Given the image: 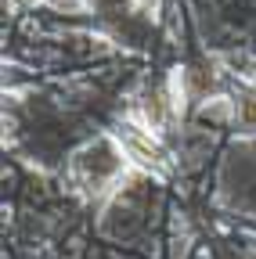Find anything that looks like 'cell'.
Here are the masks:
<instances>
[{"label": "cell", "instance_id": "obj_1", "mask_svg": "<svg viewBox=\"0 0 256 259\" xmlns=\"http://www.w3.org/2000/svg\"><path fill=\"white\" fill-rule=\"evenodd\" d=\"M126 169H130V158H126L116 134H101V137L87 141L83 148L72 151V162H69V177L87 198L112 194L123 184Z\"/></svg>", "mask_w": 256, "mask_h": 259}, {"label": "cell", "instance_id": "obj_2", "mask_svg": "<svg viewBox=\"0 0 256 259\" xmlns=\"http://www.w3.org/2000/svg\"><path fill=\"white\" fill-rule=\"evenodd\" d=\"M116 137H119L126 158H130V166H137L144 173H166L170 151L163 148V141H159L155 130H148L144 122H123L116 130Z\"/></svg>", "mask_w": 256, "mask_h": 259}, {"label": "cell", "instance_id": "obj_3", "mask_svg": "<svg viewBox=\"0 0 256 259\" xmlns=\"http://www.w3.org/2000/svg\"><path fill=\"white\" fill-rule=\"evenodd\" d=\"M231 122H235V130H238V134L256 137V90L238 94V101L231 105Z\"/></svg>", "mask_w": 256, "mask_h": 259}, {"label": "cell", "instance_id": "obj_4", "mask_svg": "<svg viewBox=\"0 0 256 259\" xmlns=\"http://www.w3.org/2000/svg\"><path fill=\"white\" fill-rule=\"evenodd\" d=\"M47 4L58 11H83V0H47Z\"/></svg>", "mask_w": 256, "mask_h": 259}, {"label": "cell", "instance_id": "obj_5", "mask_svg": "<svg viewBox=\"0 0 256 259\" xmlns=\"http://www.w3.org/2000/svg\"><path fill=\"white\" fill-rule=\"evenodd\" d=\"M22 4H36V0H22Z\"/></svg>", "mask_w": 256, "mask_h": 259}]
</instances>
